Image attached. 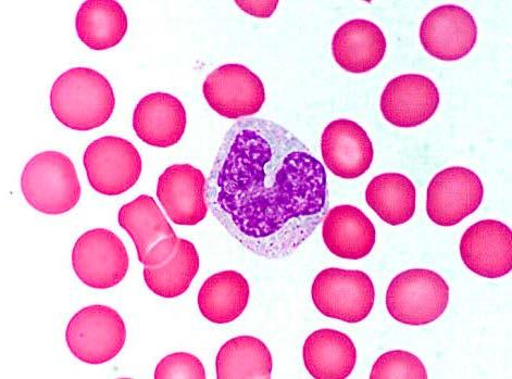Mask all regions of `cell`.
Returning a JSON list of instances; mask_svg holds the SVG:
<instances>
[{
    "label": "cell",
    "instance_id": "obj_1",
    "mask_svg": "<svg viewBox=\"0 0 512 379\" xmlns=\"http://www.w3.org/2000/svg\"><path fill=\"white\" fill-rule=\"evenodd\" d=\"M207 205L253 254L290 257L329 209L323 164L282 125L260 118L235 123L206 184Z\"/></svg>",
    "mask_w": 512,
    "mask_h": 379
},
{
    "label": "cell",
    "instance_id": "obj_2",
    "mask_svg": "<svg viewBox=\"0 0 512 379\" xmlns=\"http://www.w3.org/2000/svg\"><path fill=\"white\" fill-rule=\"evenodd\" d=\"M51 106L57 120L67 128L91 131L109 121L116 98L103 74L90 68H74L54 83Z\"/></svg>",
    "mask_w": 512,
    "mask_h": 379
},
{
    "label": "cell",
    "instance_id": "obj_3",
    "mask_svg": "<svg viewBox=\"0 0 512 379\" xmlns=\"http://www.w3.org/2000/svg\"><path fill=\"white\" fill-rule=\"evenodd\" d=\"M21 191L32 208L48 216L72 210L81 198L76 167L58 151H45L27 163L21 176Z\"/></svg>",
    "mask_w": 512,
    "mask_h": 379
},
{
    "label": "cell",
    "instance_id": "obj_4",
    "mask_svg": "<svg viewBox=\"0 0 512 379\" xmlns=\"http://www.w3.org/2000/svg\"><path fill=\"white\" fill-rule=\"evenodd\" d=\"M449 287L431 270L412 269L398 274L387 288L386 308L398 322L412 326L430 324L445 312Z\"/></svg>",
    "mask_w": 512,
    "mask_h": 379
},
{
    "label": "cell",
    "instance_id": "obj_5",
    "mask_svg": "<svg viewBox=\"0 0 512 379\" xmlns=\"http://www.w3.org/2000/svg\"><path fill=\"white\" fill-rule=\"evenodd\" d=\"M127 327L120 314L107 306L80 310L68 324L67 345L72 355L86 364L115 359L126 344Z\"/></svg>",
    "mask_w": 512,
    "mask_h": 379
},
{
    "label": "cell",
    "instance_id": "obj_6",
    "mask_svg": "<svg viewBox=\"0 0 512 379\" xmlns=\"http://www.w3.org/2000/svg\"><path fill=\"white\" fill-rule=\"evenodd\" d=\"M311 297L326 317L355 324L369 317L376 290L364 272L331 268L317 275Z\"/></svg>",
    "mask_w": 512,
    "mask_h": 379
},
{
    "label": "cell",
    "instance_id": "obj_7",
    "mask_svg": "<svg viewBox=\"0 0 512 379\" xmlns=\"http://www.w3.org/2000/svg\"><path fill=\"white\" fill-rule=\"evenodd\" d=\"M83 163L91 186L106 196L128 192L140 180L143 169L139 151L117 136L93 142L85 150Z\"/></svg>",
    "mask_w": 512,
    "mask_h": 379
},
{
    "label": "cell",
    "instance_id": "obj_8",
    "mask_svg": "<svg viewBox=\"0 0 512 379\" xmlns=\"http://www.w3.org/2000/svg\"><path fill=\"white\" fill-rule=\"evenodd\" d=\"M129 255L121 239L109 230L83 234L72 251V265L79 280L95 289L120 284L129 271Z\"/></svg>",
    "mask_w": 512,
    "mask_h": 379
},
{
    "label": "cell",
    "instance_id": "obj_9",
    "mask_svg": "<svg viewBox=\"0 0 512 379\" xmlns=\"http://www.w3.org/2000/svg\"><path fill=\"white\" fill-rule=\"evenodd\" d=\"M118 222L133 239L137 256L145 267H158L178 247L179 237L151 196L141 195L124 205L119 211Z\"/></svg>",
    "mask_w": 512,
    "mask_h": 379
},
{
    "label": "cell",
    "instance_id": "obj_10",
    "mask_svg": "<svg viewBox=\"0 0 512 379\" xmlns=\"http://www.w3.org/2000/svg\"><path fill=\"white\" fill-rule=\"evenodd\" d=\"M203 92L211 109L232 120L256 115L266 101L265 86L258 75L236 63L211 72Z\"/></svg>",
    "mask_w": 512,
    "mask_h": 379
},
{
    "label": "cell",
    "instance_id": "obj_11",
    "mask_svg": "<svg viewBox=\"0 0 512 379\" xmlns=\"http://www.w3.org/2000/svg\"><path fill=\"white\" fill-rule=\"evenodd\" d=\"M483 197V183L476 173L461 167L445 169L428 187V216L436 225H457L478 210Z\"/></svg>",
    "mask_w": 512,
    "mask_h": 379
},
{
    "label": "cell",
    "instance_id": "obj_12",
    "mask_svg": "<svg viewBox=\"0 0 512 379\" xmlns=\"http://www.w3.org/2000/svg\"><path fill=\"white\" fill-rule=\"evenodd\" d=\"M478 40V25L466 9L445 5L423 19L420 41L426 52L442 61H457L470 54Z\"/></svg>",
    "mask_w": 512,
    "mask_h": 379
},
{
    "label": "cell",
    "instance_id": "obj_13",
    "mask_svg": "<svg viewBox=\"0 0 512 379\" xmlns=\"http://www.w3.org/2000/svg\"><path fill=\"white\" fill-rule=\"evenodd\" d=\"M436 85L420 74H405L392 80L381 96V112L397 128H416L429 121L440 106Z\"/></svg>",
    "mask_w": 512,
    "mask_h": 379
},
{
    "label": "cell",
    "instance_id": "obj_14",
    "mask_svg": "<svg viewBox=\"0 0 512 379\" xmlns=\"http://www.w3.org/2000/svg\"><path fill=\"white\" fill-rule=\"evenodd\" d=\"M460 256L473 273L499 279L512 270V232L502 222L480 221L462 236Z\"/></svg>",
    "mask_w": 512,
    "mask_h": 379
},
{
    "label": "cell",
    "instance_id": "obj_15",
    "mask_svg": "<svg viewBox=\"0 0 512 379\" xmlns=\"http://www.w3.org/2000/svg\"><path fill=\"white\" fill-rule=\"evenodd\" d=\"M206 184L191 164H174L160 175L157 197L173 223L194 226L207 217Z\"/></svg>",
    "mask_w": 512,
    "mask_h": 379
},
{
    "label": "cell",
    "instance_id": "obj_16",
    "mask_svg": "<svg viewBox=\"0 0 512 379\" xmlns=\"http://www.w3.org/2000/svg\"><path fill=\"white\" fill-rule=\"evenodd\" d=\"M321 153L328 169L345 180H354L371 167L374 151L367 132L354 121L330 123L321 138Z\"/></svg>",
    "mask_w": 512,
    "mask_h": 379
},
{
    "label": "cell",
    "instance_id": "obj_17",
    "mask_svg": "<svg viewBox=\"0 0 512 379\" xmlns=\"http://www.w3.org/2000/svg\"><path fill=\"white\" fill-rule=\"evenodd\" d=\"M186 123L183 104L167 93L145 96L134 110V131L149 146L168 148L177 145L185 133Z\"/></svg>",
    "mask_w": 512,
    "mask_h": 379
},
{
    "label": "cell",
    "instance_id": "obj_18",
    "mask_svg": "<svg viewBox=\"0 0 512 379\" xmlns=\"http://www.w3.org/2000/svg\"><path fill=\"white\" fill-rule=\"evenodd\" d=\"M387 42L376 23L356 19L336 31L332 41L333 57L342 69L366 73L376 69L383 60Z\"/></svg>",
    "mask_w": 512,
    "mask_h": 379
},
{
    "label": "cell",
    "instance_id": "obj_19",
    "mask_svg": "<svg viewBox=\"0 0 512 379\" xmlns=\"http://www.w3.org/2000/svg\"><path fill=\"white\" fill-rule=\"evenodd\" d=\"M322 236L333 255L347 260L367 257L376 245V227L364 212L349 205L327 213Z\"/></svg>",
    "mask_w": 512,
    "mask_h": 379
},
{
    "label": "cell",
    "instance_id": "obj_20",
    "mask_svg": "<svg viewBox=\"0 0 512 379\" xmlns=\"http://www.w3.org/2000/svg\"><path fill=\"white\" fill-rule=\"evenodd\" d=\"M303 358L307 371L316 379H344L357 362L353 340L335 330H319L305 341Z\"/></svg>",
    "mask_w": 512,
    "mask_h": 379
},
{
    "label": "cell",
    "instance_id": "obj_21",
    "mask_svg": "<svg viewBox=\"0 0 512 379\" xmlns=\"http://www.w3.org/2000/svg\"><path fill=\"white\" fill-rule=\"evenodd\" d=\"M249 300V285L239 272L224 271L212 275L198 294V307L203 317L215 324L239 319Z\"/></svg>",
    "mask_w": 512,
    "mask_h": 379
},
{
    "label": "cell",
    "instance_id": "obj_22",
    "mask_svg": "<svg viewBox=\"0 0 512 379\" xmlns=\"http://www.w3.org/2000/svg\"><path fill=\"white\" fill-rule=\"evenodd\" d=\"M76 28L87 47L107 50L126 36L128 17L116 0H87L78 11Z\"/></svg>",
    "mask_w": 512,
    "mask_h": 379
},
{
    "label": "cell",
    "instance_id": "obj_23",
    "mask_svg": "<svg viewBox=\"0 0 512 379\" xmlns=\"http://www.w3.org/2000/svg\"><path fill=\"white\" fill-rule=\"evenodd\" d=\"M417 192L414 183L399 173H385L374 178L367 187L369 207L387 224L408 222L416 212Z\"/></svg>",
    "mask_w": 512,
    "mask_h": 379
},
{
    "label": "cell",
    "instance_id": "obj_24",
    "mask_svg": "<svg viewBox=\"0 0 512 379\" xmlns=\"http://www.w3.org/2000/svg\"><path fill=\"white\" fill-rule=\"evenodd\" d=\"M216 369L219 379H270L273 360L260 339L240 336L221 347Z\"/></svg>",
    "mask_w": 512,
    "mask_h": 379
},
{
    "label": "cell",
    "instance_id": "obj_25",
    "mask_svg": "<svg viewBox=\"0 0 512 379\" xmlns=\"http://www.w3.org/2000/svg\"><path fill=\"white\" fill-rule=\"evenodd\" d=\"M199 270L196 247L179 238L173 255L158 267L144 269V281L152 292L162 298H177L187 292Z\"/></svg>",
    "mask_w": 512,
    "mask_h": 379
},
{
    "label": "cell",
    "instance_id": "obj_26",
    "mask_svg": "<svg viewBox=\"0 0 512 379\" xmlns=\"http://www.w3.org/2000/svg\"><path fill=\"white\" fill-rule=\"evenodd\" d=\"M422 361L412 353L395 350L384 353L374 363L370 379H427Z\"/></svg>",
    "mask_w": 512,
    "mask_h": 379
},
{
    "label": "cell",
    "instance_id": "obj_27",
    "mask_svg": "<svg viewBox=\"0 0 512 379\" xmlns=\"http://www.w3.org/2000/svg\"><path fill=\"white\" fill-rule=\"evenodd\" d=\"M156 379H205L201 360L187 352H177L162 359L155 371Z\"/></svg>",
    "mask_w": 512,
    "mask_h": 379
},
{
    "label": "cell",
    "instance_id": "obj_28",
    "mask_svg": "<svg viewBox=\"0 0 512 379\" xmlns=\"http://www.w3.org/2000/svg\"><path fill=\"white\" fill-rule=\"evenodd\" d=\"M235 4L247 12L248 15L265 19L272 16L279 2H236Z\"/></svg>",
    "mask_w": 512,
    "mask_h": 379
}]
</instances>
